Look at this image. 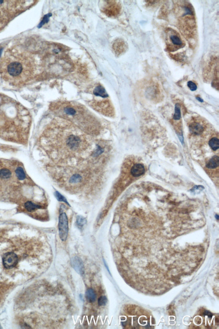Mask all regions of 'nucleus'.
<instances>
[{
  "instance_id": "obj_1",
  "label": "nucleus",
  "mask_w": 219,
  "mask_h": 329,
  "mask_svg": "<svg viewBox=\"0 0 219 329\" xmlns=\"http://www.w3.org/2000/svg\"><path fill=\"white\" fill-rule=\"evenodd\" d=\"M39 251L29 238H0V306L14 288L33 279L39 269Z\"/></svg>"
},
{
  "instance_id": "obj_2",
  "label": "nucleus",
  "mask_w": 219,
  "mask_h": 329,
  "mask_svg": "<svg viewBox=\"0 0 219 329\" xmlns=\"http://www.w3.org/2000/svg\"><path fill=\"white\" fill-rule=\"evenodd\" d=\"M35 70L33 56L17 47L8 48L0 59V75L13 84L28 82L34 75Z\"/></svg>"
},
{
  "instance_id": "obj_3",
  "label": "nucleus",
  "mask_w": 219,
  "mask_h": 329,
  "mask_svg": "<svg viewBox=\"0 0 219 329\" xmlns=\"http://www.w3.org/2000/svg\"><path fill=\"white\" fill-rule=\"evenodd\" d=\"M53 109L57 115L73 122L83 131L94 133L98 130L96 120L83 106L70 102H58Z\"/></svg>"
},
{
  "instance_id": "obj_4",
  "label": "nucleus",
  "mask_w": 219,
  "mask_h": 329,
  "mask_svg": "<svg viewBox=\"0 0 219 329\" xmlns=\"http://www.w3.org/2000/svg\"><path fill=\"white\" fill-rule=\"evenodd\" d=\"M35 1H0V31L15 17L34 5Z\"/></svg>"
},
{
  "instance_id": "obj_5",
  "label": "nucleus",
  "mask_w": 219,
  "mask_h": 329,
  "mask_svg": "<svg viewBox=\"0 0 219 329\" xmlns=\"http://www.w3.org/2000/svg\"><path fill=\"white\" fill-rule=\"evenodd\" d=\"M58 229L60 239L65 241L67 239L68 234V220L66 213L62 211H60L59 218Z\"/></svg>"
},
{
  "instance_id": "obj_6",
  "label": "nucleus",
  "mask_w": 219,
  "mask_h": 329,
  "mask_svg": "<svg viewBox=\"0 0 219 329\" xmlns=\"http://www.w3.org/2000/svg\"><path fill=\"white\" fill-rule=\"evenodd\" d=\"M105 4L103 7V11L109 16L116 15L119 13L120 7L114 1H106Z\"/></svg>"
},
{
  "instance_id": "obj_7",
  "label": "nucleus",
  "mask_w": 219,
  "mask_h": 329,
  "mask_svg": "<svg viewBox=\"0 0 219 329\" xmlns=\"http://www.w3.org/2000/svg\"><path fill=\"white\" fill-rule=\"evenodd\" d=\"M189 130L192 134L194 135H200L204 131V127L200 122L194 121L189 124Z\"/></svg>"
},
{
  "instance_id": "obj_8",
  "label": "nucleus",
  "mask_w": 219,
  "mask_h": 329,
  "mask_svg": "<svg viewBox=\"0 0 219 329\" xmlns=\"http://www.w3.org/2000/svg\"><path fill=\"white\" fill-rule=\"evenodd\" d=\"M71 266L76 272L80 275H84L85 273V268L84 263L81 259L78 256L73 257L71 259Z\"/></svg>"
},
{
  "instance_id": "obj_9",
  "label": "nucleus",
  "mask_w": 219,
  "mask_h": 329,
  "mask_svg": "<svg viewBox=\"0 0 219 329\" xmlns=\"http://www.w3.org/2000/svg\"><path fill=\"white\" fill-rule=\"evenodd\" d=\"M145 171L144 166L143 164L137 163L134 164L131 168V173L134 177H138L144 174Z\"/></svg>"
},
{
  "instance_id": "obj_10",
  "label": "nucleus",
  "mask_w": 219,
  "mask_h": 329,
  "mask_svg": "<svg viewBox=\"0 0 219 329\" xmlns=\"http://www.w3.org/2000/svg\"><path fill=\"white\" fill-rule=\"evenodd\" d=\"M94 93L95 96L100 97L102 98H107L108 97V94L105 88L101 85L96 86L94 89Z\"/></svg>"
},
{
  "instance_id": "obj_11",
  "label": "nucleus",
  "mask_w": 219,
  "mask_h": 329,
  "mask_svg": "<svg viewBox=\"0 0 219 329\" xmlns=\"http://www.w3.org/2000/svg\"><path fill=\"white\" fill-rule=\"evenodd\" d=\"M219 159L218 156H214L212 157L206 164V167L210 169H213L218 167Z\"/></svg>"
},
{
  "instance_id": "obj_12",
  "label": "nucleus",
  "mask_w": 219,
  "mask_h": 329,
  "mask_svg": "<svg viewBox=\"0 0 219 329\" xmlns=\"http://www.w3.org/2000/svg\"><path fill=\"white\" fill-rule=\"evenodd\" d=\"M86 297L87 300L89 303H93L96 299V294L92 289H88L86 292Z\"/></svg>"
},
{
  "instance_id": "obj_13",
  "label": "nucleus",
  "mask_w": 219,
  "mask_h": 329,
  "mask_svg": "<svg viewBox=\"0 0 219 329\" xmlns=\"http://www.w3.org/2000/svg\"><path fill=\"white\" fill-rule=\"evenodd\" d=\"M210 147L214 151H217L219 148V141L218 138L213 137L210 140L209 142Z\"/></svg>"
},
{
  "instance_id": "obj_14",
  "label": "nucleus",
  "mask_w": 219,
  "mask_h": 329,
  "mask_svg": "<svg viewBox=\"0 0 219 329\" xmlns=\"http://www.w3.org/2000/svg\"><path fill=\"white\" fill-rule=\"evenodd\" d=\"M24 207L27 211L30 212L41 208V206L40 205L35 204L30 202V201H28V202H26L24 204Z\"/></svg>"
},
{
  "instance_id": "obj_15",
  "label": "nucleus",
  "mask_w": 219,
  "mask_h": 329,
  "mask_svg": "<svg viewBox=\"0 0 219 329\" xmlns=\"http://www.w3.org/2000/svg\"><path fill=\"white\" fill-rule=\"evenodd\" d=\"M124 43L121 41H118L114 45V49L116 52L120 53L124 50Z\"/></svg>"
},
{
  "instance_id": "obj_16",
  "label": "nucleus",
  "mask_w": 219,
  "mask_h": 329,
  "mask_svg": "<svg viewBox=\"0 0 219 329\" xmlns=\"http://www.w3.org/2000/svg\"><path fill=\"white\" fill-rule=\"evenodd\" d=\"M170 40L173 45L177 46H181L182 45V42L180 37L176 34H172L170 36Z\"/></svg>"
},
{
  "instance_id": "obj_17",
  "label": "nucleus",
  "mask_w": 219,
  "mask_h": 329,
  "mask_svg": "<svg viewBox=\"0 0 219 329\" xmlns=\"http://www.w3.org/2000/svg\"><path fill=\"white\" fill-rule=\"evenodd\" d=\"M82 180V177L79 174L76 173L71 175L69 182L72 184H76L80 182Z\"/></svg>"
},
{
  "instance_id": "obj_18",
  "label": "nucleus",
  "mask_w": 219,
  "mask_h": 329,
  "mask_svg": "<svg viewBox=\"0 0 219 329\" xmlns=\"http://www.w3.org/2000/svg\"><path fill=\"white\" fill-rule=\"evenodd\" d=\"M11 175V172L8 169H1L0 170V178L3 179H7L10 178Z\"/></svg>"
},
{
  "instance_id": "obj_19",
  "label": "nucleus",
  "mask_w": 219,
  "mask_h": 329,
  "mask_svg": "<svg viewBox=\"0 0 219 329\" xmlns=\"http://www.w3.org/2000/svg\"><path fill=\"white\" fill-rule=\"evenodd\" d=\"M16 176L20 180H23L25 178V174L23 169L21 167H18L16 169Z\"/></svg>"
},
{
  "instance_id": "obj_20",
  "label": "nucleus",
  "mask_w": 219,
  "mask_h": 329,
  "mask_svg": "<svg viewBox=\"0 0 219 329\" xmlns=\"http://www.w3.org/2000/svg\"><path fill=\"white\" fill-rule=\"evenodd\" d=\"M86 223L87 220L85 218L80 216L78 217L77 220V224L79 228L81 229Z\"/></svg>"
},
{
  "instance_id": "obj_21",
  "label": "nucleus",
  "mask_w": 219,
  "mask_h": 329,
  "mask_svg": "<svg viewBox=\"0 0 219 329\" xmlns=\"http://www.w3.org/2000/svg\"><path fill=\"white\" fill-rule=\"evenodd\" d=\"M55 196L56 198H57L58 200L60 201H62V202H65V203L67 204L68 205H69V204L67 201V199L62 195V194L56 191L55 192Z\"/></svg>"
},
{
  "instance_id": "obj_22",
  "label": "nucleus",
  "mask_w": 219,
  "mask_h": 329,
  "mask_svg": "<svg viewBox=\"0 0 219 329\" xmlns=\"http://www.w3.org/2000/svg\"><path fill=\"white\" fill-rule=\"evenodd\" d=\"M181 112H180L179 106L178 104H176L175 105V112L174 115L173 116L174 119L175 120H179L180 118H181Z\"/></svg>"
},
{
  "instance_id": "obj_23",
  "label": "nucleus",
  "mask_w": 219,
  "mask_h": 329,
  "mask_svg": "<svg viewBox=\"0 0 219 329\" xmlns=\"http://www.w3.org/2000/svg\"><path fill=\"white\" fill-rule=\"evenodd\" d=\"M107 303V299L105 296H102L99 297L98 300V304L100 307L104 306L106 305Z\"/></svg>"
},
{
  "instance_id": "obj_24",
  "label": "nucleus",
  "mask_w": 219,
  "mask_h": 329,
  "mask_svg": "<svg viewBox=\"0 0 219 329\" xmlns=\"http://www.w3.org/2000/svg\"><path fill=\"white\" fill-rule=\"evenodd\" d=\"M51 15H52V14L51 13H49V14L45 15L44 18H43V20H42V21L41 22V23L40 24V27H42V26L44 25L45 23L48 22L49 21V19L50 17L51 16Z\"/></svg>"
},
{
  "instance_id": "obj_25",
  "label": "nucleus",
  "mask_w": 219,
  "mask_h": 329,
  "mask_svg": "<svg viewBox=\"0 0 219 329\" xmlns=\"http://www.w3.org/2000/svg\"><path fill=\"white\" fill-rule=\"evenodd\" d=\"M188 86L190 89L192 91H195L197 89V86L195 83L192 81L188 82Z\"/></svg>"
},
{
  "instance_id": "obj_26",
  "label": "nucleus",
  "mask_w": 219,
  "mask_h": 329,
  "mask_svg": "<svg viewBox=\"0 0 219 329\" xmlns=\"http://www.w3.org/2000/svg\"><path fill=\"white\" fill-rule=\"evenodd\" d=\"M184 11H185V13H184V15H191L192 14V10L191 9L189 8V7H185Z\"/></svg>"
},
{
  "instance_id": "obj_27",
  "label": "nucleus",
  "mask_w": 219,
  "mask_h": 329,
  "mask_svg": "<svg viewBox=\"0 0 219 329\" xmlns=\"http://www.w3.org/2000/svg\"><path fill=\"white\" fill-rule=\"evenodd\" d=\"M104 264H105V266L106 268V269H107V271H108V272L110 274V271L109 268H108V266H107V264L106 262L105 261V260L104 259Z\"/></svg>"
},
{
  "instance_id": "obj_28",
  "label": "nucleus",
  "mask_w": 219,
  "mask_h": 329,
  "mask_svg": "<svg viewBox=\"0 0 219 329\" xmlns=\"http://www.w3.org/2000/svg\"><path fill=\"white\" fill-rule=\"evenodd\" d=\"M197 99H198V100H200V101H201V102L203 101V100H202V99H201V98H200V97H197Z\"/></svg>"
}]
</instances>
